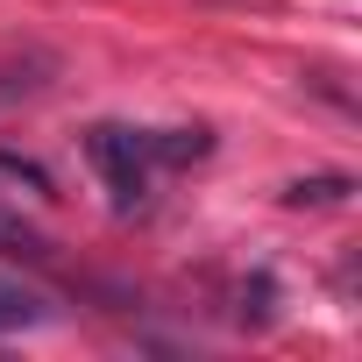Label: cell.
Here are the masks:
<instances>
[{"instance_id":"obj_2","label":"cell","mask_w":362,"mask_h":362,"mask_svg":"<svg viewBox=\"0 0 362 362\" xmlns=\"http://www.w3.org/2000/svg\"><path fill=\"white\" fill-rule=\"evenodd\" d=\"M142 142H149V163H163V170L214 156V128H142Z\"/></svg>"},{"instance_id":"obj_3","label":"cell","mask_w":362,"mask_h":362,"mask_svg":"<svg viewBox=\"0 0 362 362\" xmlns=\"http://www.w3.org/2000/svg\"><path fill=\"white\" fill-rule=\"evenodd\" d=\"M43 320H50V298H43V291L0 277V334H29V327H43Z\"/></svg>"},{"instance_id":"obj_4","label":"cell","mask_w":362,"mask_h":362,"mask_svg":"<svg viewBox=\"0 0 362 362\" xmlns=\"http://www.w3.org/2000/svg\"><path fill=\"white\" fill-rule=\"evenodd\" d=\"M348 192H355V177H348V170H313V177H291L277 199H284V206H341Z\"/></svg>"},{"instance_id":"obj_5","label":"cell","mask_w":362,"mask_h":362,"mask_svg":"<svg viewBox=\"0 0 362 362\" xmlns=\"http://www.w3.org/2000/svg\"><path fill=\"white\" fill-rule=\"evenodd\" d=\"M0 192H29V199H50V192H57V177H50L36 156H22V149H0Z\"/></svg>"},{"instance_id":"obj_7","label":"cell","mask_w":362,"mask_h":362,"mask_svg":"<svg viewBox=\"0 0 362 362\" xmlns=\"http://www.w3.org/2000/svg\"><path fill=\"white\" fill-rule=\"evenodd\" d=\"M43 64H8V71H0V107H15V100H29L43 78H36Z\"/></svg>"},{"instance_id":"obj_6","label":"cell","mask_w":362,"mask_h":362,"mask_svg":"<svg viewBox=\"0 0 362 362\" xmlns=\"http://www.w3.org/2000/svg\"><path fill=\"white\" fill-rule=\"evenodd\" d=\"M0 256H29V263H43V256H50V235L29 228L15 206H0Z\"/></svg>"},{"instance_id":"obj_1","label":"cell","mask_w":362,"mask_h":362,"mask_svg":"<svg viewBox=\"0 0 362 362\" xmlns=\"http://www.w3.org/2000/svg\"><path fill=\"white\" fill-rule=\"evenodd\" d=\"M86 156H93V170L107 177V192H114V214H135L142 199H149V142H142V128H121V121H93L86 128Z\"/></svg>"}]
</instances>
